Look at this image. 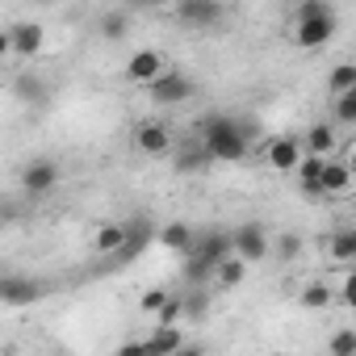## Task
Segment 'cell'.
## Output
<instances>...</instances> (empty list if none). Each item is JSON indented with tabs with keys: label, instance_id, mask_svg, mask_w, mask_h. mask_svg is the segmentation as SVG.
<instances>
[{
	"label": "cell",
	"instance_id": "6da1fadb",
	"mask_svg": "<svg viewBox=\"0 0 356 356\" xmlns=\"http://www.w3.org/2000/svg\"><path fill=\"white\" fill-rule=\"evenodd\" d=\"M202 147H206V155H210V159L239 163V159H248V147H252V126H248V122H239V118H206Z\"/></svg>",
	"mask_w": 356,
	"mask_h": 356
},
{
	"label": "cell",
	"instance_id": "7a4b0ae2",
	"mask_svg": "<svg viewBox=\"0 0 356 356\" xmlns=\"http://www.w3.org/2000/svg\"><path fill=\"white\" fill-rule=\"evenodd\" d=\"M339 22H335V9L327 5V0H302V5L293 9V42L302 51H318L335 38Z\"/></svg>",
	"mask_w": 356,
	"mask_h": 356
},
{
	"label": "cell",
	"instance_id": "3957f363",
	"mask_svg": "<svg viewBox=\"0 0 356 356\" xmlns=\"http://www.w3.org/2000/svg\"><path fill=\"white\" fill-rule=\"evenodd\" d=\"M143 88H147L151 105H185V101L193 97V80L181 76V72H168V67H163L155 80H147Z\"/></svg>",
	"mask_w": 356,
	"mask_h": 356
},
{
	"label": "cell",
	"instance_id": "277c9868",
	"mask_svg": "<svg viewBox=\"0 0 356 356\" xmlns=\"http://www.w3.org/2000/svg\"><path fill=\"white\" fill-rule=\"evenodd\" d=\"M268 231L260 227V222H239L235 231H231V252L239 256V260H248V264H260V260H268Z\"/></svg>",
	"mask_w": 356,
	"mask_h": 356
},
{
	"label": "cell",
	"instance_id": "5b68a950",
	"mask_svg": "<svg viewBox=\"0 0 356 356\" xmlns=\"http://www.w3.org/2000/svg\"><path fill=\"white\" fill-rule=\"evenodd\" d=\"M59 181H63V168L55 159H30L22 168V193L26 197H47V193H55Z\"/></svg>",
	"mask_w": 356,
	"mask_h": 356
},
{
	"label": "cell",
	"instance_id": "8992f818",
	"mask_svg": "<svg viewBox=\"0 0 356 356\" xmlns=\"http://www.w3.org/2000/svg\"><path fill=\"white\" fill-rule=\"evenodd\" d=\"M42 293H47V285L34 277H0V302L5 306H34Z\"/></svg>",
	"mask_w": 356,
	"mask_h": 356
},
{
	"label": "cell",
	"instance_id": "52a82bcc",
	"mask_svg": "<svg viewBox=\"0 0 356 356\" xmlns=\"http://www.w3.org/2000/svg\"><path fill=\"white\" fill-rule=\"evenodd\" d=\"M176 17L185 26H193V30H210V26L222 22V5L218 0H181V5H176Z\"/></svg>",
	"mask_w": 356,
	"mask_h": 356
},
{
	"label": "cell",
	"instance_id": "ba28073f",
	"mask_svg": "<svg viewBox=\"0 0 356 356\" xmlns=\"http://www.w3.org/2000/svg\"><path fill=\"white\" fill-rule=\"evenodd\" d=\"M134 147H138L143 155L159 159V155L172 151V130H168L163 122H138V130H134Z\"/></svg>",
	"mask_w": 356,
	"mask_h": 356
},
{
	"label": "cell",
	"instance_id": "9c48e42d",
	"mask_svg": "<svg viewBox=\"0 0 356 356\" xmlns=\"http://www.w3.org/2000/svg\"><path fill=\"white\" fill-rule=\"evenodd\" d=\"M163 72V55L159 51H134L130 59H126V67H122V76H126V84H147V80H155Z\"/></svg>",
	"mask_w": 356,
	"mask_h": 356
},
{
	"label": "cell",
	"instance_id": "30bf717a",
	"mask_svg": "<svg viewBox=\"0 0 356 356\" xmlns=\"http://www.w3.org/2000/svg\"><path fill=\"white\" fill-rule=\"evenodd\" d=\"M298 159H302V138H293V134H281V138H273L264 147V163L273 172H293Z\"/></svg>",
	"mask_w": 356,
	"mask_h": 356
},
{
	"label": "cell",
	"instance_id": "8fae6325",
	"mask_svg": "<svg viewBox=\"0 0 356 356\" xmlns=\"http://www.w3.org/2000/svg\"><path fill=\"white\" fill-rule=\"evenodd\" d=\"M9 42H13V55L30 59V55H38V51H42L47 30H42L38 22H13V26H9Z\"/></svg>",
	"mask_w": 356,
	"mask_h": 356
},
{
	"label": "cell",
	"instance_id": "7c38bea8",
	"mask_svg": "<svg viewBox=\"0 0 356 356\" xmlns=\"http://www.w3.org/2000/svg\"><path fill=\"white\" fill-rule=\"evenodd\" d=\"M143 352H155V356H168V352H185V335H181V323H155V331L143 339Z\"/></svg>",
	"mask_w": 356,
	"mask_h": 356
},
{
	"label": "cell",
	"instance_id": "4fadbf2b",
	"mask_svg": "<svg viewBox=\"0 0 356 356\" xmlns=\"http://www.w3.org/2000/svg\"><path fill=\"white\" fill-rule=\"evenodd\" d=\"M318 185H323V197H343V193L352 189V168L339 163V159H323Z\"/></svg>",
	"mask_w": 356,
	"mask_h": 356
},
{
	"label": "cell",
	"instance_id": "5bb4252c",
	"mask_svg": "<svg viewBox=\"0 0 356 356\" xmlns=\"http://www.w3.org/2000/svg\"><path fill=\"white\" fill-rule=\"evenodd\" d=\"M335 147H339L335 122H314V126L306 130V138H302V151H310V155H331Z\"/></svg>",
	"mask_w": 356,
	"mask_h": 356
},
{
	"label": "cell",
	"instance_id": "9a60e30c",
	"mask_svg": "<svg viewBox=\"0 0 356 356\" xmlns=\"http://www.w3.org/2000/svg\"><path fill=\"white\" fill-rule=\"evenodd\" d=\"M155 239H159V248H168V252H176V256H185V252L193 248V227H189V222H163Z\"/></svg>",
	"mask_w": 356,
	"mask_h": 356
},
{
	"label": "cell",
	"instance_id": "2e32d148",
	"mask_svg": "<svg viewBox=\"0 0 356 356\" xmlns=\"http://www.w3.org/2000/svg\"><path fill=\"white\" fill-rule=\"evenodd\" d=\"M210 277H214L222 289H239V285H243V277H248V260H239V256L231 252V256H222V260L214 264V273H210Z\"/></svg>",
	"mask_w": 356,
	"mask_h": 356
},
{
	"label": "cell",
	"instance_id": "e0dca14e",
	"mask_svg": "<svg viewBox=\"0 0 356 356\" xmlns=\"http://www.w3.org/2000/svg\"><path fill=\"white\" fill-rule=\"evenodd\" d=\"M122 239H126V222H101L97 235H92V248H97L101 256H113V252L122 248Z\"/></svg>",
	"mask_w": 356,
	"mask_h": 356
},
{
	"label": "cell",
	"instance_id": "ac0fdd59",
	"mask_svg": "<svg viewBox=\"0 0 356 356\" xmlns=\"http://www.w3.org/2000/svg\"><path fill=\"white\" fill-rule=\"evenodd\" d=\"M298 302H302L306 310H327V306L335 302V293H331V285H327V281H310V285L298 293Z\"/></svg>",
	"mask_w": 356,
	"mask_h": 356
},
{
	"label": "cell",
	"instance_id": "d6986e66",
	"mask_svg": "<svg viewBox=\"0 0 356 356\" xmlns=\"http://www.w3.org/2000/svg\"><path fill=\"white\" fill-rule=\"evenodd\" d=\"M327 256H331V260H339V264H348V260L356 256V231H339V235H331Z\"/></svg>",
	"mask_w": 356,
	"mask_h": 356
},
{
	"label": "cell",
	"instance_id": "ffe728a7",
	"mask_svg": "<svg viewBox=\"0 0 356 356\" xmlns=\"http://www.w3.org/2000/svg\"><path fill=\"white\" fill-rule=\"evenodd\" d=\"M348 88H356V67L352 63H335L331 76H327V92L335 97V92H348Z\"/></svg>",
	"mask_w": 356,
	"mask_h": 356
},
{
	"label": "cell",
	"instance_id": "44dd1931",
	"mask_svg": "<svg viewBox=\"0 0 356 356\" xmlns=\"http://www.w3.org/2000/svg\"><path fill=\"white\" fill-rule=\"evenodd\" d=\"M13 92H17L26 105H47V88H42V80H34V76H17Z\"/></svg>",
	"mask_w": 356,
	"mask_h": 356
},
{
	"label": "cell",
	"instance_id": "7402d4cb",
	"mask_svg": "<svg viewBox=\"0 0 356 356\" xmlns=\"http://www.w3.org/2000/svg\"><path fill=\"white\" fill-rule=\"evenodd\" d=\"M97 30H101V38H109V42H122V38L130 34V22H126V13H105Z\"/></svg>",
	"mask_w": 356,
	"mask_h": 356
},
{
	"label": "cell",
	"instance_id": "603a6c76",
	"mask_svg": "<svg viewBox=\"0 0 356 356\" xmlns=\"http://www.w3.org/2000/svg\"><path fill=\"white\" fill-rule=\"evenodd\" d=\"M335 126H356V88L335 92Z\"/></svg>",
	"mask_w": 356,
	"mask_h": 356
},
{
	"label": "cell",
	"instance_id": "cb8c5ba5",
	"mask_svg": "<svg viewBox=\"0 0 356 356\" xmlns=\"http://www.w3.org/2000/svg\"><path fill=\"white\" fill-rule=\"evenodd\" d=\"M181 310H185V318H189V323H197V318H206V310H210V298H206L202 289H193L189 298H181Z\"/></svg>",
	"mask_w": 356,
	"mask_h": 356
},
{
	"label": "cell",
	"instance_id": "d4e9b609",
	"mask_svg": "<svg viewBox=\"0 0 356 356\" xmlns=\"http://www.w3.org/2000/svg\"><path fill=\"white\" fill-rule=\"evenodd\" d=\"M268 256H281V260H298V256H302V239H298V235H281L277 243H268Z\"/></svg>",
	"mask_w": 356,
	"mask_h": 356
},
{
	"label": "cell",
	"instance_id": "484cf974",
	"mask_svg": "<svg viewBox=\"0 0 356 356\" xmlns=\"http://www.w3.org/2000/svg\"><path fill=\"white\" fill-rule=\"evenodd\" d=\"M202 163H210L206 147H185V151H181V159H176V168H181V172H189V168H202Z\"/></svg>",
	"mask_w": 356,
	"mask_h": 356
},
{
	"label": "cell",
	"instance_id": "4316f807",
	"mask_svg": "<svg viewBox=\"0 0 356 356\" xmlns=\"http://www.w3.org/2000/svg\"><path fill=\"white\" fill-rule=\"evenodd\" d=\"M168 298H172L168 289H147V293L138 298V310H143V314H155V310H159V306H163Z\"/></svg>",
	"mask_w": 356,
	"mask_h": 356
},
{
	"label": "cell",
	"instance_id": "83f0119b",
	"mask_svg": "<svg viewBox=\"0 0 356 356\" xmlns=\"http://www.w3.org/2000/svg\"><path fill=\"white\" fill-rule=\"evenodd\" d=\"M356 352V331H339L331 339V356H352Z\"/></svg>",
	"mask_w": 356,
	"mask_h": 356
},
{
	"label": "cell",
	"instance_id": "f1b7e54d",
	"mask_svg": "<svg viewBox=\"0 0 356 356\" xmlns=\"http://www.w3.org/2000/svg\"><path fill=\"white\" fill-rule=\"evenodd\" d=\"M339 298H343V306H352V302H356V277H348V281H343V293H339Z\"/></svg>",
	"mask_w": 356,
	"mask_h": 356
},
{
	"label": "cell",
	"instance_id": "f546056e",
	"mask_svg": "<svg viewBox=\"0 0 356 356\" xmlns=\"http://www.w3.org/2000/svg\"><path fill=\"white\" fill-rule=\"evenodd\" d=\"M13 55V42H9V30H0V63Z\"/></svg>",
	"mask_w": 356,
	"mask_h": 356
}]
</instances>
